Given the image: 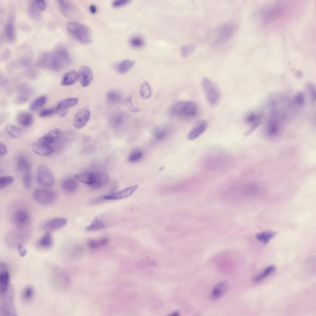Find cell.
Here are the masks:
<instances>
[{"mask_svg": "<svg viewBox=\"0 0 316 316\" xmlns=\"http://www.w3.org/2000/svg\"><path fill=\"white\" fill-rule=\"evenodd\" d=\"M28 227H17L15 229L10 231L6 238L7 244L17 247L19 243L23 244V242L27 241L30 236V231Z\"/></svg>", "mask_w": 316, "mask_h": 316, "instance_id": "cell-6", "label": "cell"}, {"mask_svg": "<svg viewBox=\"0 0 316 316\" xmlns=\"http://www.w3.org/2000/svg\"><path fill=\"white\" fill-rule=\"evenodd\" d=\"M67 220L64 218L56 217L50 219L44 223L43 228L50 231L58 230L64 227L67 224Z\"/></svg>", "mask_w": 316, "mask_h": 316, "instance_id": "cell-13", "label": "cell"}, {"mask_svg": "<svg viewBox=\"0 0 316 316\" xmlns=\"http://www.w3.org/2000/svg\"><path fill=\"white\" fill-rule=\"evenodd\" d=\"M196 47V44L194 43L189 44L182 47L181 50L182 56L184 57L189 56L193 52Z\"/></svg>", "mask_w": 316, "mask_h": 316, "instance_id": "cell-40", "label": "cell"}, {"mask_svg": "<svg viewBox=\"0 0 316 316\" xmlns=\"http://www.w3.org/2000/svg\"><path fill=\"white\" fill-rule=\"evenodd\" d=\"M61 186L64 191L68 193L75 192L77 187V182L74 179L68 177L64 179L62 181Z\"/></svg>", "mask_w": 316, "mask_h": 316, "instance_id": "cell-23", "label": "cell"}, {"mask_svg": "<svg viewBox=\"0 0 316 316\" xmlns=\"http://www.w3.org/2000/svg\"><path fill=\"white\" fill-rule=\"evenodd\" d=\"M83 250L82 248L80 246H78L76 247L74 250V254L75 256H79L82 253Z\"/></svg>", "mask_w": 316, "mask_h": 316, "instance_id": "cell-55", "label": "cell"}, {"mask_svg": "<svg viewBox=\"0 0 316 316\" xmlns=\"http://www.w3.org/2000/svg\"><path fill=\"white\" fill-rule=\"evenodd\" d=\"M261 117V114H256L253 112H251L246 116L245 120L247 123L253 124L258 122L257 121Z\"/></svg>", "mask_w": 316, "mask_h": 316, "instance_id": "cell-43", "label": "cell"}, {"mask_svg": "<svg viewBox=\"0 0 316 316\" xmlns=\"http://www.w3.org/2000/svg\"><path fill=\"white\" fill-rule=\"evenodd\" d=\"M105 224L98 217H95L91 224L86 228V231L89 232H95L105 228Z\"/></svg>", "mask_w": 316, "mask_h": 316, "instance_id": "cell-29", "label": "cell"}, {"mask_svg": "<svg viewBox=\"0 0 316 316\" xmlns=\"http://www.w3.org/2000/svg\"><path fill=\"white\" fill-rule=\"evenodd\" d=\"M7 153V148L6 145L3 143H0V155L1 156L6 155Z\"/></svg>", "mask_w": 316, "mask_h": 316, "instance_id": "cell-54", "label": "cell"}, {"mask_svg": "<svg viewBox=\"0 0 316 316\" xmlns=\"http://www.w3.org/2000/svg\"><path fill=\"white\" fill-rule=\"evenodd\" d=\"M207 125V122L206 120L201 119L198 121L189 132L188 139L192 140L198 137L205 131Z\"/></svg>", "mask_w": 316, "mask_h": 316, "instance_id": "cell-15", "label": "cell"}, {"mask_svg": "<svg viewBox=\"0 0 316 316\" xmlns=\"http://www.w3.org/2000/svg\"><path fill=\"white\" fill-rule=\"evenodd\" d=\"M19 255L21 256H24L26 254L27 251L23 243L19 244L17 246Z\"/></svg>", "mask_w": 316, "mask_h": 316, "instance_id": "cell-52", "label": "cell"}, {"mask_svg": "<svg viewBox=\"0 0 316 316\" xmlns=\"http://www.w3.org/2000/svg\"><path fill=\"white\" fill-rule=\"evenodd\" d=\"M109 242L108 239L105 237L100 238L97 240H91L88 242V246L92 250L97 249L106 245Z\"/></svg>", "mask_w": 316, "mask_h": 316, "instance_id": "cell-31", "label": "cell"}, {"mask_svg": "<svg viewBox=\"0 0 316 316\" xmlns=\"http://www.w3.org/2000/svg\"><path fill=\"white\" fill-rule=\"evenodd\" d=\"M31 148L35 153L41 156L50 155L55 152L54 149L50 146L45 144L38 141L32 143Z\"/></svg>", "mask_w": 316, "mask_h": 316, "instance_id": "cell-18", "label": "cell"}, {"mask_svg": "<svg viewBox=\"0 0 316 316\" xmlns=\"http://www.w3.org/2000/svg\"><path fill=\"white\" fill-rule=\"evenodd\" d=\"M235 29V25L231 22L225 23L220 25L215 32L212 45L219 46L228 40L233 35Z\"/></svg>", "mask_w": 316, "mask_h": 316, "instance_id": "cell-4", "label": "cell"}, {"mask_svg": "<svg viewBox=\"0 0 316 316\" xmlns=\"http://www.w3.org/2000/svg\"><path fill=\"white\" fill-rule=\"evenodd\" d=\"M90 117L89 109L83 107L79 110L75 114L73 120V124L77 129L84 127L87 123Z\"/></svg>", "mask_w": 316, "mask_h": 316, "instance_id": "cell-10", "label": "cell"}, {"mask_svg": "<svg viewBox=\"0 0 316 316\" xmlns=\"http://www.w3.org/2000/svg\"><path fill=\"white\" fill-rule=\"evenodd\" d=\"M142 152L139 150L132 151L128 157V160L131 162H136L139 160L143 157Z\"/></svg>", "mask_w": 316, "mask_h": 316, "instance_id": "cell-45", "label": "cell"}, {"mask_svg": "<svg viewBox=\"0 0 316 316\" xmlns=\"http://www.w3.org/2000/svg\"><path fill=\"white\" fill-rule=\"evenodd\" d=\"M275 269L276 267L274 265L268 267L260 274L256 276L254 278V281L256 282H260L274 272Z\"/></svg>", "mask_w": 316, "mask_h": 316, "instance_id": "cell-38", "label": "cell"}, {"mask_svg": "<svg viewBox=\"0 0 316 316\" xmlns=\"http://www.w3.org/2000/svg\"><path fill=\"white\" fill-rule=\"evenodd\" d=\"M130 2L129 0H116L113 2L112 5L114 7L118 8L127 4Z\"/></svg>", "mask_w": 316, "mask_h": 316, "instance_id": "cell-49", "label": "cell"}, {"mask_svg": "<svg viewBox=\"0 0 316 316\" xmlns=\"http://www.w3.org/2000/svg\"><path fill=\"white\" fill-rule=\"evenodd\" d=\"M228 287L227 281H224L217 284L213 288L211 296L214 299H217L222 296L227 291Z\"/></svg>", "mask_w": 316, "mask_h": 316, "instance_id": "cell-21", "label": "cell"}, {"mask_svg": "<svg viewBox=\"0 0 316 316\" xmlns=\"http://www.w3.org/2000/svg\"><path fill=\"white\" fill-rule=\"evenodd\" d=\"M307 87L312 99L314 100L315 101L316 99V91L314 85L311 83H309L307 85Z\"/></svg>", "mask_w": 316, "mask_h": 316, "instance_id": "cell-51", "label": "cell"}, {"mask_svg": "<svg viewBox=\"0 0 316 316\" xmlns=\"http://www.w3.org/2000/svg\"><path fill=\"white\" fill-rule=\"evenodd\" d=\"M69 33L80 43L88 44L92 41V32L87 26L76 22H71L67 25Z\"/></svg>", "mask_w": 316, "mask_h": 316, "instance_id": "cell-2", "label": "cell"}, {"mask_svg": "<svg viewBox=\"0 0 316 316\" xmlns=\"http://www.w3.org/2000/svg\"><path fill=\"white\" fill-rule=\"evenodd\" d=\"M57 2L60 9L65 16L70 19L80 17L79 11L73 3L67 0H58Z\"/></svg>", "mask_w": 316, "mask_h": 316, "instance_id": "cell-9", "label": "cell"}, {"mask_svg": "<svg viewBox=\"0 0 316 316\" xmlns=\"http://www.w3.org/2000/svg\"><path fill=\"white\" fill-rule=\"evenodd\" d=\"M112 119V123L115 126L120 125L123 122L124 119V115L122 113H119L115 114Z\"/></svg>", "mask_w": 316, "mask_h": 316, "instance_id": "cell-47", "label": "cell"}, {"mask_svg": "<svg viewBox=\"0 0 316 316\" xmlns=\"http://www.w3.org/2000/svg\"><path fill=\"white\" fill-rule=\"evenodd\" d=\"M77 74L78 79L82 86L86 87L90 84L93 78V74L90 68L85 65L82 66Z\"/></svg>", "mask_w": 316, "mask_h": 316, "instance_id": "cell-14", "label": "cell"}, {"mask_svg": "<svg viewBox=\"0 0 316 316\" xmlns=\"http://www.w3.org/2000/svg\"><path fill=\"white\" fill-rule=\"evenodd\" d=\"M49 67L52 69L59 70L65 64H69L71 58L68 50L65 47L57 48L52 52H51Z\"/></svg>", "mask_w": 316, "mask_h": 316, "instance_id": "cell-3", "label": "cell"}, {"mask_svg": "<svg viewBox=\"0 0 316 316\" xmlns=\"http://www.w3.org/2000/svg\"><path fill=\"white\" fill-rule=\"evenodd\" d=\"M37 181L38 184L46 188L52 187L55 184L53 175L49 169L44 165H41L38 168Z\"/></svg>", "mask_w": 316, "mask_h": 316, "instance_id": "cell-8", "label": "cell"}, {"mask_svg": "<svg viewBox=\"0 0 316 316\" xmlns=\"http://www.w3.org/2000/svg\"><path fill=\"white\" fill-rule=\"evenodd\" d=\"M276 233L271 231H264L256 235L257 239L264 243H267L276 235Z\"/></svg>", "mask_w": 316, "mask_h": 316, "instance_id": "cell-32", "label": "cell"}, {"mask_svg": "<svg viewBox=\"0 0 316 316\" xmlns=\"http://www.w3.org/2000/svg\"><path fill=\"white\" fill-rule=\"evenodd\" d=\"M43 11L36 3L35 0L32 1L30 3L28 7V13L32 19H39Z\"/></svg>", "mask_w": 316, "mask_h": 316, "instance_id": "cell-28", "label": "cell"}, {"mask_svg": "<svg viewBox=\"0 0 316 316\" xmlns=\"http://www.w3.org/2000/svg\"><path fill=\"white\" fill-rule=\"evenodd\" d=\"M78 98L76 97L67 98L60 101L57 106L64 109L68 110V108L76 105Z\"/></svg>", "mask_w": 316, "mask_h": 316, "instance_id": "cell-30", "label": "cell"}, {"mask_svg": "<svg viewBox=\"0 0 316 316\" xmlns=\"http://www.w3.org/2000/svg\"><path fill=\"white\" fill-rule=\"evenodd\" d=\"M138 185H135L110 195L106 196L103 199L108 200H116L126 198L134 193L137 189Z\"/></svg>", "mask_w": 316, "mask_h": 316, "instance_id": "cell-12", "label": "cell"}, {"mask_svg": "<svg viewBox=\"0 0 316 316\" xmlns=\"http://www.w3.org/2000/svg\"><path fill=\"white\" fill-rule=\"evenodd\" d=\"M4 33L6 39L9 41L12 42L15 39V28L13 20L10 19L5 26Z\"/></svg>", "mask_w": 316, "mask_h": 316, "instance_id": "cell-24", "label": "cell"}, {"mask_svg": "<svg viewBox=\"0 0 316 316\" xmlns=\"http://www.w3.org/2000/svg\"><path fill=\"white\" fill-rule=\"evenodd\" d=\"M14 180L12 176H3L0 177V189H2L12 183Z\"/></svg>", "mask_w": 316, "mask_h": 316, "instance_id": "cell-42", "label": "cell"}, {"mask_svg": "<svg viewBox=\"0 0 316 316\" xmlns=\"http://www.w3.org/2000/svg\"><path fill=\"white\" fill-rule=\"evenodd\" d=\"M295 100L297 105H302L304 101V97L303 93L301 92H298L295 96Z\"/></svg>", "mask_w": 316, "mask_h": 316, "instance_id": "cell-50", "label": "cell"}, {"mask_svg": "<svg viewBox=\"0 0 316 316\" xmlns=\"http://www.w3.org/2000/svg\"><path fill=\"white\" fill-rule=\"evenodd\" d=\"M56 112V108H50L45 109L42 110L39 114L41 117H45L51 116Z\"/></svg>", "mask_w": 316, "mask_h": 316, "instance_id": "cell-48", "label": "cell"}, {"mask_svg": "<svg viewBox=\"0 0 316 316\" xmlns=\"http://www.w3.org/2000/svg\"><path fill=\"white\" fill-rule=\"evenodd\" d=\"M78 78V74L75 70H71L64 75L61 82L63 85H70L74 84Z\"/></svg>", "mask_w": 316, "mask_h": 316, "instance_id": "cell-25", "label": "cell"}, {"mask_svg": "<svg viewBox=\"0 0 316 316\" xmlns=\"http://www.w3.org/2000/svg\"><path fill=\"white\" fill-rule=\"evenodd\" d=\"M122 98V95L118 91L111 90L108 92L106 94V99L108 102L110 103H115L119 102Z\"/></svg>", "mask_w": 316, "mask_h": 316, "instance_id": "cell-33", "label": "cell"}, {"mask_svg": "<svg viewBox=\"0 0 316 316\" xmlns=\"http://www.w3.org/2000/svg\"><path fill=\"white\" fill-rule=\"evenodd\" d=\"M99 175V173H87L75 174L74 176L80 181L92 186L97 181Z\"/></svg>", "mask_w": 316, "mask_h": 316, "instance_id": "cell-19", "label": "cell"}, {"mask_svg": "<svg viewBox=\"0 0 316 316\" xmlns=\"http://www.w3.org/2000/svg\"><path fill=\"white\" fill-rule=\"evenodd\" d=\"M296 75L298 77H301L302 76L303 74L301 72L297 71L296 73Z\"/></svg>", "mask_w": 316, "mask_h": 316, "instance_id": "cell-57", "label": "cell"}, {"mask_svg": "<svg viewBox=\"0 0 316 316\" xmlns=\"http://www.w3.org/2000/svg\"><path fill=\"white\" fill-rule=\"evenodd\" d=\"M13 221L18 227H28L30 221L29 213L24 209H19L16 211L13 217Z\"/></svg>", "mask_w": 316, "mask_h": 316, "instance_id": "cell-11", "label": "cell"}, {"mask_svg": "<svg viewBox=\"0 0 316 316\" xmlns=\"http://www.w3.org/2000/svg\"><path fill=\"white\" fill-rule=\"evenodd\" d=\"M62 133L60 129H54L40 138L38 141L50 146V144L59 139L61 136Z\"/></svg>", "mask_w": 316, "mask_h": 316, "instance_id": "cell-17", "label": "cell"}, {"mask_svg": "<svg viewBox=\"0 0 316 316\" xmlns=\"http://www.w3.org/2000/svg\"><path fill=\"white\" fill-rule=\"evenodd\" d=\"M17 121L23 127H27L31 125L33 122L32 114L28 112L20 114L18 116Z\"/></svg>", "mask_w": 316, "mask_h": 316, "instance_id": "cell-27", "label": "cell"}, {"mask_svg": "<svg viewBox=\"0 0 316 316\" xmlns=\"http://www.w3.org/2000/svg\"><path fill=\"white\" fill-rule=\"evenodd\" d=\"M202 85L209 104L211 106L217 105L221 96L220 91L218 86L214 82L207 78H203Z\"/></svg>", "mask_w": 316, "mask_h": 316, "instance_id": "cell-5", "label": "cell"}, {"mask_svg": "<svg viewBox=\"0 0 316 316\" xmlns=\"http://www.w3.org/2000/svg\"><path fill=\"white\" fill-rule=\"evenodd\" d=\"M6 129L8 134L14 139L19 138L21 135V131L19 128L11 123L6 124Z\"/></svg>", "mask_w": 316, "mask_h": 316, "instance_id": "cell-34", "label": "cell"}, {"mask_svg": "<svg viewBox=\"0 0 316 316\" xmlns=\"http://www.w3.org/2000/svg\"><path fill=\"white\" fill-rule=\"evenodd\" d=\"M124 104L127 108L130 111L133 113H137L140 111L139 108L138 107H135L133 105L131 98L130 95H129L124 101Z\"/></svg>", "mask_w": 316, "mask_h": 316, "instance_id": "cell-46", "label": "cell"}, {"mask_svg": "<svg viewBox=\"0 0 316 316\" xmlns=\"http://www.w3.org/2000/svg\"><path fill=\"white\" fill-rule=\"evenodd\" d=\"M90 11L92 14L95 13L97 11V9L96 6L93 5H91L89 7Z\"/></svg>", "mask_w": 316, "mask_h": 316, "instance_id": "cell-56", "label": "cell"}, {"mask_svg": "<svg viewBox=\"0 0 316 316\" xmlns=\"http://www.w3.org/2000/svg\"><path fill=\"white\" fill-rule=\"evenodd\" d=\"M166 134V131L165 128L157 127L155 128L153 131V135L155 138L157 140H160L164 138Z\"/></svg>", "mask_w": 316, "mask_h": 316, "instance_id": "cell-44", "label": "cell"}, {"mask_svg": "<svg viewBox=\"0 0 316 316\" xmlns=\"http://www.w3.org/2000/svg\"><path fill=\"white\" fill-rule=\"evenodd\" d=\"M35 1L36 4L43 11L45 10L46 7V4L45 1L39 0H35Z\"/></svg>", "mask_w": 316, "mask_h": 316, "instance_id": "cell-53", "label": "cell"}, {"mask_svg": "<svg viewBox=\"0 0 316 316\" xmlns=\"http://www.w3.org/2000/svg\"><path fill=\"white\" fill-rule=\"evenodd\" d=\"M34 293V289L31 286L26 287L23 290L22 294V298L25 301H28L32 298Z\"/></svg>", "mask_w": 316, "mask_h": 316, "instance_id": "cell-41", "label": "cell"}, {"mask_svg": "<svg viewBox=\"0 0 316 316\" xmlns=\"http://www.w3.org/2000/svg\"><path fill=\"white\" fill-rule=\"evenodd\" d=\"M33 197L38 203L43 205H50L54 203L57 199L55 192L46 189H38L33 193Z\"/></svg>", "mask_w": 316, "mask_h": 316, "instance_id": "cell-7", "label": "cell"}, {"mask_svg": "<svg viewBox=\"0 0 316 316\" xmlns=\"http://www.w3.org/2000/svg\"><path fill=\"white\" fill-rule=\"evenodd\" d=\"M199 108L196 102L190 101L180 100L171 106V114L179 118L189 119L196 117L198 114Z\"/></svg>", "mask_w": 316, "mask_h": 316, "instance_id": "cell-1", "label": "cell"}, {"mask_svg": "<svg viewBox=\"0 0 316 316\" xmlns=\"http://www.w3.org/2000/svg\"><path fill=\"white\" fill-rule=\"evenodd\" d=\"M134 60L126 59L124 60L116 65V69L118 72L120 73H124L129 71L134 65Z\"/></svg>", "mask_w": 316, "mask_h": 316, "instance_id": "cell-26", "label": "cell"}, {"mask_svg": "<svg viewBox=\"0 0 316 316\" xmlns=\"http://www.w3.org/2000/svg\"><path fill=\"white\" fill-rule=\"evenodd\" d=\"M267 131L268 135L271 136H276L279 131V126L275 120H270L268 123Z\"/></svg>", "mask_w": 316, "mask_h": 316, "instance_id": "cell-39", "label": "cell"}, {"mask_svg": "<svg viewBox=\"0 0 316 316\" xmlns=\"http://www.w3.org/2000/svg\"><path fill=\"white\" fill-rule=\"evenodd\" d=\"M2 264V270H1L0 274V294L2 295L5 293L9 288V282L10 281V274L8 271L4 269Z\"/></svg>", "mask_w": 316, "mask_h": 316, "instance_id": "cell-20", "label": "cell"}, {"mask_svg": "<svg viewBox=\"0 0 316 316\" xmlns=\"http://www.w3.org/2000/svg\"><path fill=\"white\" fill-rule=\"evenodd\" d=\"M129 43L132 47L138 48L143 47L144 45L145 42L142 37L136 35H134L130 38Z\"/></svg>", "mask_w": 316, "mask_h": 316, "instance_id": "cell-37", "label": "cell"}, {"mask_svg": "<svg viewBox=\"0 0 316 316\" xmlns=\"http://www.w3.org/2000/svg\"><path fill=\"white\" fill-rule=\"evenodd\" d=\"M17 166L22 179L31 177V165L26 159L22 157H19L17 160Z\"/></svg>", "mask_w": 316, "mask_h": 316, "instance_id": "cell-16", "label": "cell"}, {"mask_svg": "<svg viewBox=\"0 0 316 316\" xmlns=\"http://www.w3.org/2000/svg\"><path fill=\"white\" fill-rule=\"evenodd\" d=\"M46 100V97L45 96H41L37 98L31 103L30 106L31 110L33 111L38 110L45 104Z\"/></svg>", "mask_w": 316, "mask_h": 316, "instance_id": "cell-35", "label": "cell"}, {"mask_svg": "<svg viewBox=\"0 0 316 316\" xmlns=\"http://www.w3.org/2000/svg\"><path fill=\"white\" fill-rule=\"evenodd\" d=\"M53 244V239L51 233L49 231H47L37 243V245L40 248L45 249L50 248Z\"/></svg>", "mask_w": 316, "mask_h": 316, "instance_id": "cell-22", "label": "cell"}, {"mask_svg": "<svg viewBox=\"0 0 316 316\" xmlns=\"http://www.w3.org/2000/svg\"><path fill=\"white\" fill-rule=\"evenodd\" d=\"M152 93L151 89L149 84L146 81L143 82L141 85L139 91L141 97L143 99L149 98L151 96Z\"/></svg>", "mask_w": 316, "mask_h": 316, "instance_id": "cell-36", "label": "cell"}]
</instances>
